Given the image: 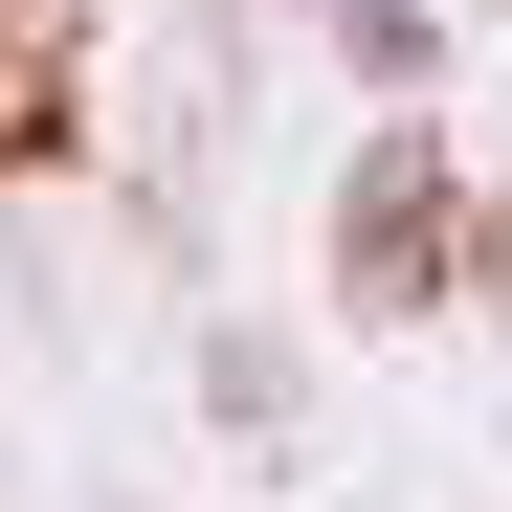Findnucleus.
<instances>
[{"instance_id": "obj_1", "label": "nucleus", "mask_w": 512, "mask_h": 512, "mask_svg": "<svg viewBox=\"0 0 512 512\" xmlns=\"http://www.w3.org/2000/svg\"><path fill=\"white\" fill-rule=\"evenodd\" d=\"M446 179H468L446 134H379V156H357V223H334L357 312H423V290H446Z\"/></svg>"}, {"instance_id": "obj_2", "label": "nucleus", "mask_w": 512, "mask_h": 512, "mask_svg": "<svg viewBox=\"0 0 512 512\" xmlns=\"http://www.w3.org/2000/svg\"><path fill=\"white\" fill-rule=\"evenodd\" d=\"M201 401L245 423V446H290V357H268V334H201Z\"/></svg>"}]
</instances>
